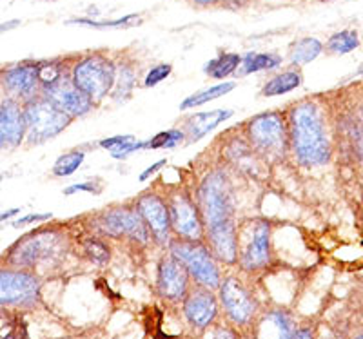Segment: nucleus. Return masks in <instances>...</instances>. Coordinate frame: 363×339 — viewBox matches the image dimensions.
Masks as SVG:
<instances>
[{
    "label": "nucleus",
    "instance_id": "f257e3e1",
    "mask_svg": "<svg viewBox=\"0 0 363 339\" xmlns=\"http://www.w3.org/2000/svg\"><path fill=\"white\" fill-rule=\"evenodd\" d=\"M199 209L206 227V241L216 261H238V231L235 224L233 190L225 174H209L199 190Z\"/></svg>",
    "mask_w": 363,
    "mask_h": 339
},
{
    "label": "nucleus",
    "instance_id": "f03ea898",
    "mask_svg": "<svg viewBox=\"0 0 363 339\" xmlns=\"http://www.w3.org/2000/svg\"><path fill=\"white\" fill-rule=\"evenodd\" d=\"M289 147L303 167L325 166L330 160V140L322 108L306 100L294 105L287 118Z\"/></svg>",
    "mask_w": 363,
    "mask_h": 339
},
{
    "label": "nucleus",
    "instance_id": "7ed1b4c3",
    "mask_svg": "<svg viewBox=\"0 0 363 339\" xmlns=\"http://www.w3.org/2000/svg\"><path fill=\"white\" fill-rule=\"evenodd\" d=\"M169 254L186 267L191 280L196 285L211 290L218 289L222 283L218 263L209 247L203 245V241H187L174 238L169 243Z\"/></svg>",
    "mask_w": 363,
    "mask_h": 339
},
{
    "label": "nucleus",
    "instance_id": "20e7f679",
    "mask_svg": "<svg viewBox=\"0 0 363 339\" xmlns=\"http://www.w3.org/2000/svg\"><path fill=\"white\" fill-rule=\"evenodd\" d=\"M26 137L31 144H44L64 131L71 124L69 115L57 108L44 95L24 102Z\"/></svg>",
    "mask_w": 363,
    "mask_h": 339
},
{
    "label": "nucleus",
    "instance_id": "39448f33",
    "mask_svg": "<svg viewBox=\"0 0 363 339\" xmlns=\"http://www.w3.org/2000/svg\"><path fill=\"white\" fill-rule=\"evenodd\" d=\"M74 86L82 89L93 104L104 100L116 84V67L108 57L100 53L87 54L73 67L71 73Z\"/></svg>",
    "mask_w": 363,
    "mask_h": 339
},
{
    "label": "nucleus",
    "instance_id": "423d86ee",
    "mask_svg": "<svg viewBox=\"0 0 363 339\" xmlns=\"http://www.w3.org/2000/svg\"><path fill=\"white\" fill-rule=\"evenodd\" d=\"M252 147L260 154L281 158L289 147V125L281 113H264L255 116L247 125Z\"/></svg>",
    "mask_w": 363,
    "mask_h": 339
},
{
    "label": "nucleus",
    "instance_id": "0eeeda50",
    "mask_svg": "<svg viewBox=\"0 0 363 339\" xmlns=\"http://www.w3.org/2000/svg\"><path fill=\"white\" fill-rule=\"evenodd\" d=\"M220 305L235 327H249L258 314V303L240 277L229 276L218 287Z\"/></svg>",
    "mask_w": 363,
    "mask_h": 339
},
{
    "label": "nucleus",
    "instance_id": "6e6552de",
    "mask_svg": "<svg viewBox=\"0 0 363 339\" xmlns=\"http://www.w3.org/2000/svg\"><path fill=\"white\" fill-rule=\"evenodd\" d=\"M40 299V280L26 269H0V305L29 309Z\"/></svg>",
    "mask_w": 363,
    "mask_h": 339
},
{
    "label": "nucleus",
    "instance_id": "1a4fd4ad",
    "mask_svg": "<svg viewBox=\"0 0 363 339\" xmlns=\"http://www.w3.org/2000/svg\"><path fill=\"white\" fill-rule=\"evenodd\" d=\"M238 261L247 272L265 269L271 261V227L265 222H252L238 232Z\"/></svg>",
    "mask_w": 363,
    "mask_h": 339
},
{
    "label": "nucleus",
    "instance_id": "9d476101",
    "mask_svg": "<svg viewBox=\"0 0 363 339\" xmlns=\"http://www.w3.org/2000/svg\"><path fill=\"white\" fill-rule=\"evenodd\" d=\"M169 218L171 231L177 238L187 241H203L206 240V227L200 214L199 205L186 195V193H174L171 195L169 202Z\"/></svg>",
    "mask_w": 363,
    "mask_h": 339
},
{
    "label": "nucleus",
    "instance_id": "9b49d317",
    "mask_svg": "<svg viewBox=\"0 0 363 339\" xmlns=\"http://www.w3.org/2000/svg\"><path fill=\"white\" fill-rule=\"evenodd\" d=\"M58 241L60 240L53 232H33L24 240H18V243L9 251V263L17 269H35L40 261L50 260L57 253Z\"/></svg>",
    "mask_w": 363,
    "mask_h": 339
},
{
    "label": "nucleus",
    "instance_id": "f8f14e48",
    "mask_svg": "<svg viewBox=\"0 0 363 339\" xmlns=\"http://www.w3.org/2000/svg\"><path fill=\"white\" fill-rule=\"evenodd\" d=\"M182 311L193 328L211 327L220 314V301L215 292L206 287H191L186 298L182 299Z\"/></svg>",
    "mask_w": 363,
    "mask_h": 339
},
{
    "label": "nucleus",
    "instance_id": "ddd939ff",
    "mask_svg": "<svg viewBox=\"0 0 363 339\" xmlns=\"http://www.w3.org/2000/svg\"><path fill=\"white\" fill-rule=\"evenodd\" d=\"M42 95L50 100V102H53L60 111L69 115L71 118L86 115L93 108V100L82 89L74 86L73 79L67 73L64 76H60L55 84L44 87Z\"/></svg>",
    "mask_w": 363,
    "mask_h": 339
},
{
    "label": "nucleus",
    "instance_id": "4468645a",
    "mask_svg": "<svg viewBox=\"0 0 363 339\" xmlns=\"http://www.w3.org/2000/svg\"><path fill=\"white\" fill-rule=\"evenodd\" d=\"M136 211L144 219L149 234L153 236L158 243H171V232L173 231H171L169 207H167V202L162 196L145 193V195L136 200Z\"/></svg>",
    "mask_w": 363,
    "mask_h": 339
},
{
    "label": "nucleus",
    "instance_id": "2eb2a0df",
    "mask_svg": "<svg viewBox=\"0 0 363 339\" xmlns=\"http://www.w3.org/2000/svg\"><path fill=\"white\" fill-rule=\"evenodd\" d=\"M191 289V276L174 256H164L158 263L157 290L167 301H182Z\"/></svg>",
    "mask_w": 363,
    "mask_h": 339
},
{
    "label": "nucleus",
    "instance_id": "dca6fc26",
    "mask_svg": "<svg viewBox=\"0 0 363 339\" xmlns=\"http://www.w3.org/2000/svg\"><path fill=\"white\" fill-rule=\"evenodd\" d=\"M100 227H102L104 234L128 236V238L140 241V243L149 241V236H151L138 211H129V209L106 212L100 218Z\"/></svg>",
    "mask_w": 363,
    "mask_h": 339
},
{
    "label": "nucleus",
    "instance_id": "f3484780",
    "mask_svg": "<svg viewBox=\"0 0 363 339\" xmlns=\"http://www.w3.org/2000/svg\"><path fill=\"white\" fill-rule=\"evenodd\" d=\"M2 86L9 98L18 102L35 98L38 87H42L38 80V64H18L11 69H6L2 75Z\"/></svg>",
    "mask_w": 363,
    "mask_h": 339
},
{
    "label": "nucleus",
    "instance_id": "a211bd4d",
    "mask_svg": "<svg viewBox=\"0 0 363 339\" xmlns=\"http://www.w3.org/2000/svg\"><path fill=\"white\" fill-rule=\"evenodd\" d=\"M26 137L24 108L15 98H6L0 104V151L13 149Z\"/></svg>",
    "mask_w": 363,
    "mask_h": 339
},
{
    "label": "nucleus",
    "instance_id": "6ab92c4d",
    "mask_svg": "<svg viewBox=\"0 0 363 339\" xmlns=\"http://www.w3.org/2000/svg\"><path fill=\"white\" fill-rule=\"evenodd\" d=\"M293 319L284 311L265 312L255 319L252 339H293Z\"/></svg>",
    "mask_w": 363,
    "mask_h": 339
},
{
    "label": "nucleus",
    "instance_id": "aec40b11",
    "mask_svg": "<svg viewBox=\"0 0 363 339\" xmlns=\"http://www.w3.org/2000/svg\"><path fill=\"white\" fill-rule=\"evenodd\" d=\"M233 111H223V109H216V111L209 113H196V115L189 116L186 122V137L189 142H199L203 138L207 132H211L216 125L225 122L227 118H231Z\"/></svg>",
    "mask_w": 363,
    "mask_h": 339
},
{
    "label": "nucleus",
    "instance_id": "412c9836",
    "mask_svg": "<svg viewBox=\"0 0 363 339\" xmlns=\"http://www.w3.org/2000/svg\"><path fill=\"white\" fill-rule=\"evenodd\" d=\"M323 50H325V47H323V44L318 40V38L306 37L296 40L293 46H291L289 58L291 62H293V66H306V64L316 60V58L322 54Z\"/></svg>",
    "mask_w": 363,
    "mask_h": 339
},
{
    "label": "nucleus",
    "instance_id": "4be33fe9",
    "mask_svg": "<svg viewBox=\"0 0 363 339\" xmlns=\"http://www.w3.org/2000/svg\"><path fill=\"white\" fill-rule=\"evenodd\" d=\"M359 35L356 29H342V31H336L329 37L325 47L330 54H347L352 53L354 50L359 47Z\"/></svg>",
    "mask_w": 363,
    "mask_h": 339
},
{
    "label": "nucleus",
    "instance_id": "5701e85b",
    "mask_svg": "<svg viewBox=\"0 0 363 339\" xmlns=\"http://www.w3.org/2000/svg\"><path fill=\"white\" fill-rule=\"evenodd\" d=\"M301 80L303 79H301L300 71H285V73H280L265 84L264 89H262V96H278L291 93L293 89L300 87Z\"/></svg>",
    "mask_w": 363,
    "mask_h": 339
},
{
    "label": "nucleus",
    "instance_id": "b1692460",
    "mask_svg": "<svg viewBox=\"0 0 363 339\" xmlns=\"http://www.w3.org/2000/svg\"><path fill=\"white\" fill-rule=\"evenodd\" d=\"M281 64V57L277 53H247L242 58V69L240 75H251V73H260V71L274 69Z\"/></svg>",
    "mask_w": 363,
    "mask_h": 339
},
{
    "label": "nucleus",
    "instance_id": "393cba45",
    "mask_svg": "<svg viewBox=\"0 0 363 339\" xmlns=\"http://www.w3.org/2000/svg\"><path fill=\"white\" fill-rule=\"evenodd\" d=\"M242 64V57L236 53H222L218 54L216 58H213L211 62H207L206 66V73L209 76L216 80H222L225 76L233 75L236 69Z\"/></svg>",
    "mask_w": 363,
    "mask_h": 339
},
{
    "label": "nucleus",
    "instance_id": "a878e982",
    "mask_svg": "<svg viewBox=\"0 0 363 339\" xmlns=\"http://www.w3.org/2000/svg\"><path fill=\"white\" fill-rule=\"evenodd\" d=\"M235 87H236L235 82H222V84H218V86H213V87H209V89H203V91L196 93V95H193V96H189V98L184 100V102L180 104V109L182 111H187V109L199 108V105L207 104V102H211V100H216V98H220V96H225L227 93L233 91Z\"/></svg>",
    "mask_w": 363,
    "mask_h": 339
},
{
    "label": "nucleus",
    "instance_id": "bb28decb",
    "mask_svg": "<svg viewBox=\"0 0 363 339\" xmlns=\"http://www.w3.org/2000/svg\"><path fill=\"white\" fill-rule=\"evenodd\" d=\"M0 339H28L22 319L9 306L0 305Z\"/></svg>",
    "mask_w": 363,
    "mask_h": 339
},
{
    "label": "nucleus",
    "instance_id": "cd10ccee",
    "mask_svg": "<svg viewBox=\"0 0 363 339\" xmlns=\"http://www.w3.org/2000/svg\"><path fill=\"white\" fill-rule=\"evenodd\" d=\"M86 153L84 151H71V153L64 154V156L58 158L53 166V174L55 176H71L74 171L82 166Z\"/></svg>",
    "mask_w": 363,
    "mask_h": 339
},
{
    "label": "nucleus",
    "instance_id": "c85d7f7f",
    "mask_svg": "<svg viewBox=\"0 0 363 339\" xmlns=\"http://www.w3.org/2000/svg\"><path fill=\"white\" fill-rule=\"evenodd\" d=\"M186 138V132L178 131V129H169V131L158 132L157 137L147 140V149H171L174 145L182 144Z\"/></svg>",
    "mask_w": 363,
    "mask_h": 339
},
{
    "label": "nucleus",
    "instance_id": "c756f323",
    "mask_svg": "<svg viewBox=\"0 0 363 339\" xmlns=\"http://www.w3.org/2000/svg\"><path fill=\"white\" fill-rule=\"evenodd\" d=\"M84 251H86V256L96 265L108 263L109 258H111V251H109L108 245L104 243V241L96 240V238H91V240L84 241Z\"/></svg>",
    "mask_w": 363,
    "mask_h": 339
},
{
    "label": "nucleus",
    "instance_id": "7c9ffc66",
    "mask_svg": "<svg viewBox=\"0 0 363 339\" xmlns=\"http://www.w3.org/2000/svg\"><path fill=\"white\" fill-rule=\"evenodd\" d=\"M133 22H140V17L136 15H128L124 18H118V21H106V22H96L89 21V18H74L69 21L67 24H79V25H89V28H122V25H131Z\"/></svg>",
    "mask_w": 363,
    "mask_h": 339
},
{
    "label": "nucleus",
    "instance_id": "2f4dec72",
    "mask_svg": "<svg viewBox=\"0 0 363 339\" xmlns=\"http://www.w3.org/2000/svg\"><path fill=\"white\" fill-rule=\"evenodd\" d=\"M171 71H173V67H171L169 64H160V66H155L153 69L149 71L147 76H145L144 86L145 87L158 86V84H160L162 80H165V79H167V76L171 75Z\"/></svg>",
    "mask_w": 363,
    "mask_h": 339
},
{
    "label": "nucleus",
    "instance_id": "473e14b6",
    "mask_svg": "<svg viewBox=\"0 0 363 339\" xmlns=\"http://www.w3.org/2000/svg\"><path fill=\"white\" fill-rule=\"evenodd\" d=\"M131 142H135V137H131V134H125V137H113L100 142V147L109 151H116L120 149V147H124V145L131 144Z\"/></svg>",
    "mask_w": 363,
    "mask_h": 339
},
{
    "label": "nucleus",
    "instance_id": "72a5a7b5",
    "mask_svg": "<svg viewBox=\"0 0 363 339\" xmlns=\"http://www.w3.org/2000/svg\"><path fill=\"white\" fill-rule=\"evenodd\" d=\"M50 218H53L50 212H48V214H29V216H26V218L17 219V222L13 224V227H22V225L35 224V222H45V219H50Z\"/></svg>",
    "mask_w": 363,
    "mask_h": 339
},
{
    "label": "nucleus",
    "instance_id": "f704fd0d",
    "mask_svg": "<svg viewBox=\"0 0 363 339\" xmlns=\"http://www.w3.org/2000/svg\"><path fill=\"white\" fill-rule=\"evenodd\" d=\"M79 190H86V193H99L95 187V183H74V185L64 189V195L71 196V195H74V193H79Z\"/></svg>",
    "mask_w": 363,
    "mask_h": 339
},
{
    "label": "nucleus",
    "instance_id": "c9c22d12",
    "mask_svg": "<svg viewBox=\"0 0 363 339\" xmlns=\"http://www.w3.org/2000/svg\"><path fill=\"white\" fill-rule=\"evenodd\" d=\"M211 339H238V338H236V334L231 331V328L216 327L215 332H213V335H211Z\"/></svg>",
    "mask_w": 363,
    "mask_h": 339
},
{
    "label": "nucleus",
    "instance_id": "e433bc0d",
    "mask_svg": "<svg viewBox=\"0 0 363 339\" xmlns=\"http://www.w3.org/2000/svg\"><path fill=\"white\" fill-rule=\"evenodd\" d=\"M164 166H165V160H160V161H157V163H155V166L147 167V171H144V173L140 174V182H145V180H147L149 176H151V174L158 173V171H160L162 167H164Z\"/></svg>",
    "mask_w": 363,
    "mask_h": 339
},
{
    "label": "nucleus",
    "instance_id": "4c0bfd02",
    "mask_svg": "<svg viewBox=\"0 0 363 339\" xmlns=\"http://www.w3.org/2000/svg\"><path fill=\"white\" fill-rule=\"evenodd\" d=\"M293 339H314V334L309 327H301L294 331Z\"/></svg>",
    "mask_w": 363,
    "mask_h": 339
},
{
    "label": "nucleus",
    "instance_id": "58836bf2",
    "mask_svg": "<svg viewBox=\"0 0 363 339\" xmlns=\"http://www.w3.org/2000/svg\"><path fill=\"white\" fill-rule=\"evenodd\" d=\"M191 4L194 6H202V8H207V6H215L220 4V2H225V0H187Z\"/></svg>",
    "mask_w": 363,
    "mask_h": 339
},
{
    "label": "nucleus",
    "instance_id": "ea45409f",
    "mask_svg": "<svg viewBox=\"0 0 363 339\" xmlns=\"http://www.w3.org/2000/svg\"><path fill=\"white\" fill-rule=\"evenodd\" d=\"M18 24H21V21H11V22H6V24H2V25H0V33H2V31H9V29H13V28H17Z\"/></svg>",
    "mask_w": 363,
    "mask_h": 339
},
{
    "label": "nucleus",
    "instance_id": "a19ab883",
    "mask_svg": "<svg viewBox=\"0 0 363 339\" xmlns=\"http://www.w3.org/2000/svg\"><path fill=\"white\" fill-rule=\"evenodd\" d=\"M18 212H21V209H11V211H6L4 214H0V224H2V222H4V219L13 218V216L18 214Z\"/></svg>",
    "mask_w": 363,
    "mask_h": 339
},
{
    "label": "nucleus",
    "instance_id": "79ce46f5",
    "mask_svg": "<svg viewBox=\"0 0 363 339\" xmlns=\"http://www.w3.org/2000/svg\"><path fill=\"white\" fill-rule=\"evenodd\" d=\"M358 75H363V64H362V66H359V69H358Z\"/></svg>",
    "mask_w": 363,
    "mask_h": 339
},
{
    "label": "nucleus",
    "instance_id": "37998d69",
    "mask_svg": "<svg viewBox=\"0 0 363 339\" xmlns=\"http://www.w3.org/2000/svg\"><path fill=\"white\" fill-rule=\"evenodd\" d=\"M4 176H6L4 173H0V182H2V180H4Z\"/></svg>",
    "mask_w": 363,
    "mask_h": 339
},
{
    "label": "nucleus",
    "instance_id": "c03bdc74",
    "mask_svg": "<svg viewBox=\"0 0 363 339\" xmlns=\"http://www.w3.org/2000/svg\"><path fill=\"white\" fill-rule=\"evenodd\" d=\"M354 339H363V334H359V335H356Z\"/></svg>",
    "mask_w": 363,
    "mask_h": 339
},
{
    "label": "nucleus",
    "instance_id": "a18cd8bd",
    "mask_svg": "<svg viewBox=\"0 0 363 339\" xmlns=\"http://www.w3.org/2000/svg\"><path fill=\"white\" fill-rule=\"evenodd\" d=\"M320 2H333V0H320Z\"/></svg>",
    "mask_w": 363,
    "mask_h": 339
}]
</instances>
